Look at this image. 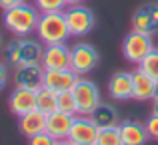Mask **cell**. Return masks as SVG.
Listing matches in <instances>:
<instances>
[{
  "instance_id": "6da1fadb",
  "label": "cell",
  "mask_w": 158,
  "mask_h": 145,
  "mask_svg": "<svg viewBox=\"0 0 158 145\" xmlns=\"http://www.w3.org/2000/svg\"><path fill=\"white\" fill-rule=\"evenodd\" d=\"M4 26H6L8 32H12L14 36H28L30 32H36V26H38L40 20V12L36 6H30V4H18L14 8H8L4 10Z\"/></svg>"
},
{
  "instance_id": "7a4b0ae2",
  "label": "cell",
  "mask_w": 158,
  "mask_h": 145,
  "mask_svg": "<svg viewBox=\"0 0 158 145\" xmlns=\"http://www.w3.org/2000/svg\"><path fill=\"white\" fill-rule=\"evenodd\" d=\"M42 52L44 48L40 46V42L30 40L26 36H20L18 40L10 42L4 50V62L12 68L22 64H40L42 60Z\"/></svg>"
},
{
  "instance_id": "3957f363",
  "label": "cell",
  "mask_w": 158,
  "mask_h": 145,
  "mask_svg": "<svg viewBox=\"0 0 158 145\" xmlns=\"http://www.w3.org/2000/svg\"><path fill=\"white\" fill-rule=\"evenodd\" d=\"M36 34L38 40L46 46V44H60L66 42L70 36L68 24H66L64 12H48V14H40L38 26H36Z\"/></svg>"
},
{
  "instance_id": "277c9868",
  "label": "cell",
  "mask_w": 158,
  "mask_h": 145,
  "mask_svg": "<svg viewBox=\"0 0 158 145\" xmlns=\"http://www.w3.org/2000/svg\"><path fill=\"white\" fill-rule=\"evenodd\" d=\"M64 16L70 36H86L96 26V18H94L92 10L82 4H70L68 10H64Z\"/></svg>"
},
{
  "instance_id": "5b68a950",
  "label": "cell",
  "mask_w": 158,
  "mask_h": 145,
  "mask_svg": "<svg viewBox=\"0 0 158 145\" xmlns=\"http://www.w3.org/2000/svg\"><path fill=\"white\" fill-rule=\"evenodd\" d=\"M72 96L74 101H76L78 113L82 115H90L94 111V107L100 103V90L90 80H78L76 86L72 88Z\"/></svg>"
},
{
  "instance_id": "8992f818",
  "label": "cell",
  "mask_w": 158,
  "mask_h": 145,
  "mask_svg": "<svg viewBox=\"0 0 158 145\" xmlns=\"http://www.w3.org/2000/svg\"><path fill=\"white\" fill-rule=\"evenodd\" d=\"M152 50H154L152 36L140 34V32H134V30L124 38V44H122L124 58H126L128 62H132V64H140V62H142Z\"/></svg>"
},
{
  "instance_id": "52a82bcc",
  "label": "cell",
  "mask_w": 158,
  "mask_h": 145,
  "mask_svg": "<svg viewBox=\"0 0 158 145\" xmlns=\"http://www.w3.org/2000/svg\"><path fill=\"white\" fill-rule=\"evenodd\" d=\"M100 62V56H98L96 48H92L90 44H78V46L72 48V54H70V68L78 74V76H86L90 74Z\"/></svg>"
},
{
  "instance_id": "ba28073f",
  "label": "cell",
  "mask_w": 158,
  "mask_h": 145,
  "mask_svg": "<svg viewBox=\"0 0 158 145\" xmlns=\"http://www.w3.org/2000/svg\"><path fill=\"white\" fill-rule=\"evenodd\" d=\"M80 80L76 72L72 68H62V70H44L42 86L50 88L56 93L62 92H72V88L76 86V82Z\"/></svg>"
},
{
  "instance_id": "9c48e42d",
  "label": "cell",
  "mask_w": 158,
  "mask_h": 145,
  "mask_svg": "<svg viewBox=\"0 0 158 145\" xmlns=\"http://www.w3.org/2000/svg\"><path fill=\"white\" fill-rule=\"evenodd\" d=\"M98 125L92 121V117H84L80 113V117L74 115V121H72V127H70V135L68 139L72 141L74 145H90V143H96V137H98Z\"/></svg>"
},
{
  "instance_id": "30bf717a",
  "label": "cell",
  "mask_w": 158,
  "mask_h": 145,
  "mask_svg": "<svg viewBox=\"0 0 158 145\" xmlns=\"http://www.w3.org/2000/svg\"><path fill=\"white\" fill-rule=\"evenodd\" d=\"M132 30L140 34H156L158 32V4L150 2L140 6L132 16Z\"/></svg>"
},
{
  "instance_id": "8fae6325",
  "label": "cell",
  "mask_w": 158,
  "mask_h": 145,
  "mask_svg": "<svg viewBox=\"0 0 158 145\" xmlns=\"http://www.w3.org/2000/svg\"><path fill=\"white\" fill-rule=\"evenodd\" d=\"M70 54L72 48L66 46V42L60 44H46L42 52V64L44 70H62V68H70Z\"/></svg>"
},
{
  "instance_id": "7c38bea8",
  "label": "cell",
  "mask_w": 158,
  "mask_h": 145,
  "mask_svg": "<svg viewBox=\"0 0 158 145\" xmlns=\"http://www.w3.org/2000/svg\"><path fill=\"white\" fill-rule=\"evenodd\" d=\"M42 78H44L42 64H22V66H16L14 68L16 88L38 90V88H42Z\"/></svg>"
},
{
  "instance_id": "4fadbf2b",
  "label": "cell",
  "mask_w": 158,
  "mask_h": 145,
  "mask_svg": "<svg viewBox=\"0 0 158 145\" xmlns=\"http://www.w3.org/2000/svg\"><path fill=\"white\" fill-rule=\"evenodd\" d=\"M72 121H74V115L64 113V111H54V113L46 115V133L52 135L56 141L68 139Z\"/></svg>"
},
{
  "instance_id": "5bb4252c",
  "label": "cell",
  "mask_w": 158,
  "mask_h": 145,
  "mask_svg": "<svg viewBox=\"0 0 158 145\" xmlns=\"http://www.w3.org/2000/svg\"><path fill=\"white\" fill-rule=\"evenodd\" d=\"M10 111L14 115H24L28 111L36 109V90H28V88H16L12 92L10 99H8Z\"/></svg>"
},
{
  "instance_id": "9a60e30c",
  "label": "cell",
  "mask_w": 158,
  "mask_h": 145,
  "mask_svg": "<svg viewBox=\"0 0 158 145\" xmlns=\"http://www.w3.org/2000/svg\"><path fill=\"white\" fill-rule=\"evenodd\" d=\"M118 129L120 137H122V145H146V141L150 139L146 125L138 121H122L118 123Z\"/></svg>"
},
{
  "instance_id": "2e32d148",
  "label": "cell",
  "mask_w": 158,
  "mask_h": 145,
  "mask_svg": "<svg viewBox=\"0 0 158 145\" xmlns=\"http://www.w3.org/2000/svg\"><path fill=\"white\" fill-rule=\"evenodd\" d=\"M154 92H156V82L150 76H146L142 70L132 72V97L138 101H146V99L154 97Z\"/></svg>"
},
{
  "instance_id": "e0dca14e",
  "label": "cell",
  "mask_w": 158,
  "mask_h": 145,
  "mask_svg": "<svg viewBox=\"0 0 158 145\" xmlns=\"http://www.w3.org/2000/svg\"><path fill=\"white\" fill-rule=\"evenodd\" d=\"M18 127H20V131H22V135H26V137L42 133V131H46V113H42L40 109L28 111V113L20 115Z\"/></svg>"
},
{
  "instance_id": "ac0fdd59",
  "label": "cell",
  "mask_w": 158,
  "mask_h": 145,
  "mask_svg": "<svg viewBox=\"0 0 158 145\" xmlns=\"http://www.w3.org/2000/svg\"><path fill=\"white\" fill-rule=\"evenodd\" d=\"M108 93L114 99H128L132 97V74L116 72L108 82Z\"/></svg>"
},
{
  "instance_id": "d6986e66",
  "label": "cell",
  "mask_w": 158,
  "mask_h": 145,
  "mask_svg": "<svg viewBox=\"0 0 158 145\" xmlns=\"http://www.w3.org/2000/svg\"><path fill=\"white\" fill-rule=\"evenodd\" d=\"M92 121L98 125V129L102 127H112V125H118V111L110 105V103H98L94 107V111L90 113Z\"/></svg>"
},
{
  "instance_id": "ffe728a7",
  "label": "cell",
  "mask_w": 158,
  "mask_h": 145,
  "mask_svg": "<svg viewBox=\"0 0 158 145\" xmlns=\"http://www.w3.org/2000/svg\"><path fill=\"white\" fill-rule=\"evenodd\" d=\"M56 99H58V93L50 88H38L36 90V109H40L42 113L50 115L56 111Z\"/></svg>"
},
{
  "instance_id": "44dd1931",
  "label": "cell",
  "mask_w": 158,
  "mask_h": 145,
  "mask_svg": "<svg viewBox=\"0 0 158 145\" xmlns=\"http://www.w3.org/2000/svg\"><path fill=\"white\" fill-rule=\"evenodd\" d=\"M96 145H122V137H120V129H118V125L102 127V129L98 131Z\"/></svg>"
},
{
  "instance_id": "7402d4cb",
  "label": "cell",
  "mask_w": 158,
  "mask_h": 145,
  "mask_svg": "<svg viewBox=\"0 0 158 145\" xmlns=\"http://www.w3.org/2000/svg\"><path fill=\"white\" fill-rule=\"evenodd\" d=\"M138 70H142L146 76H150L154 82H158V50L156 48L138 64Z\"/></svg>"
},
{
  "instance_id": "603a6c76",
  "label": "cell",
  "mask_w": 158,
  "mask_h": 145,
  "mask_svg": "<svg viewBox=\"0 0 158 145\" xmlns=\"http://www.w3.org/2000/svg\"><path fill=\"white\" fill-rule=\"evenodd\" d=\"M56 111H64V113H70V115H76L78 113V107H76V101H74L72 92H62V93H58Z\"/></svg>"
},
{
  "instance_id": "cb8c5ba5",
  "label": "cell",
  "mask_w": 158,
  "mask_h": 145,
  "mask_svg": "<svg viewBox=\"0 0 158 145\" xmlns=\"http://www.w3.org/2000/svg\"><path fill=\"white\" fill-rule=\"evenodd\" d=\"M66 0H34V6L38 8L40 14H48V12H64Z\"/></svg>"
},
{
  "instance_id": "d4e9b609",
  "label": "cell",
  "mask_w": 158,
  "mask_h": 145,
  "mask_svg": "<svg viewBox=\"0 0 158 145\" xmlns=\"http://www.w3.org/2000/svg\"><path fill=\"white\" fill-rule=\"evenodd\" d=\"M54 143H56V139H54L52 135H48L46 131L28 137V145H54Z\"/></svg>"
},
{
  "instance_id": "484cf974",
  "label": "cell",
  "mask_w": 158,
  "mask_h": 145,
  "mask_svg": "<svg viewBox=\"0 0 158 145\" xmlns=\"http://www.w3.org/2000/svg\"><path fill=\"white\" fill-rule=\"evenodd\" d=\"M146 131H148V137L158 141V115L152 113L150 117L146 119Z\"/></svg>"
},
{
  "instance_id": "4316f807",
  "label": "cell",
  "mask_w": 158,
  "mask_h": 145,
  "mask_svg": "<svg viewBox=\"0 0 158 145\" xmlns=\"http://www.w3.org/2000/svg\"><path fill=\"white\" fill-rule=\"evenodd\" d=\"M8 82V68H6V62H0V92L4 90Z\"/></svg>"
},
{
  "instance_id": "83f0119b",
  "label": "cell",
  "mask_w": 158,
  "mask_h": 145,
  "mask_svg": "<svg viewBox=\"0 0 158 145\" xmlns=\"http://www.w3.org/2000/svg\"><path fill=\"white\" fill-rule=\"evenodd\" d=\"M26 0H0V8L2 10H8V8H14L18 4H24Z\"/></svg>"
},
{
  "instance_id": "f1b7e54d",
  "label": "cell",
  "mask_w": 158,
  "mask_h": 145,
  "mask_svg": "<svg viewBox=\"0 0 158 145\" xmlns=\"http://www.w3.org/2000/svg\"><path fill=\"white\" fill-rule=\"evenodd\" d=\"M152 113L158 115V97H152Z\"/></svg>"
},
{
  "instance_id": "f546056e",
  "label": "cell",
  "mask_w": 158,
  "mask_h": 145,
  "mask_svg": "<svg viewBox=\"0 0 158 145\" xmlns=\"http://www.w3.org/2000/svg\"><path fill=\"white\" fill-rule=\"evenodd\" d=\"M54 145H74V143L70 141V139H60V141H56Z\"/></svg>"
},
{
  "instance_id": "4dcf8cb0",
  "label": "cell",
  "mask_w": 158,
  "mask_h": 145,
  "mask_svg": "<svg viewBox=\"0 0 158 145\" xmlns=\"http://www.w3.org/2000/svg\"><path fill=\"white\" fill-rule=\"evenodd\" d=\"M66 2H68V6H70V4H82V0H66Z\"/></svg>"
},
{
  "instance_id": "1f68e13d",
  "label": "cell",
  "mask_w": 158,
  "mask_h": 145,
  "mask_svg": "<svg viewBox=\"0 0 158 145\" xmlns=\"http://www.w3.org/2000/svg\"><path fill=\"white\" fill-rule=\"evenodd\" d=\"M154 97H158V82H156V92H154Z\"/></svg>"
},
{
  "instance_id": "d6a6232c",
  "label": "cell",
  "mask_w": 158,
  "mask_h": 145,
  "mask_svg": "<svg viewBox=\"0 0 158 145\" xmlns=\"http://www.w3.org/2000/svg\"><path fill=\"white\" fill-rule=\"evenodd\" d=\"M0 44H2V34H0Z\"/></svg>"
},
{
  "instance_id": "836d02e7",
  "label": "cell",
  "mask_w": 158,
  "mask_h": 145,
  "mask_svg": "<svg viewBox=\"0 0 158 145\" xmlns=\"http://www.w3.org/2000/svg\"><path fill=\"white\" fill-rule=\"evenodd\" d=\"M90 145H96V143H90Z\"/></svg>"
}]
</instances>
